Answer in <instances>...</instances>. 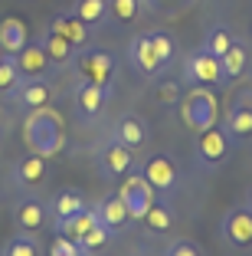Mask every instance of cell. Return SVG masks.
Returning a JSON list of instances; mask_svg holds the SVG:
<instances>
[{"label": "cell", "mask_w": 252, "mask_h": 256, "mask_svg": "<svg viewBox=\"0 0 252 256\" xmlns=\"http://www.w3.org/2000/svg\"><path fill=\"white\" fill-rule=\"evenodd\" d=\"M23 142L33 154H43V158H56L59 151H66V128H62L59 112L46 108H33L23 118Z\"/></svg>", "instance_id": "obj_1"}, {"label": "cell", "mask_w": 252, "mask_h": 256, "mask_svg": "<svg viewBox=\"0 0 252 256\" xmlns=\"http://www.w3.org/2000/svg\"><path fill=\"white\" fill-rule=\"evenodd\" d=\"M75 69H79L82 82H95L105 89H115V79H118V60L108 50H98V46H85V50H75Z\"/></svg>", "instance_id": "obj_2"}, {"label": "cell", "mask_w": 252, "mask_h": 256, "mask_svg": "<svg viewBox=\"0 0 252 256\" xmlns=\"http://www.w3.org/2000/svg\"><path fill=\"white\" fill-rule=\"evenodd\" d=\"M180 122H184V128H190L193 135L197 132H203V128L216 125V96L207 89V86H190V92L187 96H180Z\"/></svg>", "instance_id": "obj_3"}, {"label": "cell", "mask_w": 252, "mask_h": 256, "mask_svg": "<svg viewBox=\"0 0 252 256\" xmlns=\"http://www.w3.org/2000/svg\"><path fill=\"white\" fill-rule=\"evenodd\" d=\"M95 164H98V178L102 181H121V178H128L131 171H138V158H134V148H128V144L115 142V138H108V142L98 148L95 154Z\"/></svg>", "instance_id": "obj_4"}, {"label": "cell", "mask_w": 252, "mask_h": 256, "mask_svg": "<svg viewBox=\"0 0 252 256\" xmlns=\"http://www.w3.org/2000/svg\"><path fill=\"white\" fill-rule=\"evenodd\" d=\"M138 171L151 181V188L157 190L161 197H171L174 190L180 188V164L174 161V154H151L148 161H141Z\"/></svg>", "instance_id": "obj_5"}, {"label": "cell", "mask_w": 252, "mask_h": 256, "mask_svg": "<svg viewBox=\"0 0 252 256\" xmlns=\"http://www.w3.org/2000/svg\"><path fill=\"white\" fill-rule=\"evenodd\" d=\"M118 197L125 200L128 214H131L134 220H141L144 214H148V207L154 204L157 190L151 188V181L144 178L141 171H131L128 178H121V184H118Z\"/></svg>", "instance_id": "obj_6"}, {"label": "cell", "mask_w": 252, "mask_h": 256, "mask_svg": "<svg viewBox=\"0 0 252 256\" xmlns=\"http://www.w3.org/2000/svg\"><path fill=\"white\" fill-rule=\"evenodd\" d=\"M184 79L190 86H226V79H223V66H220V60L216 56H210L207 50H193L190 56H187V62H184Z\"/></svg>", "instance_id": "obj_7"}, {"label": "cell", "mask_w": 252, "mask_h": 256, "mask_svg": "<svg viewBox=\"0 0 252 256\" xmlns=\"http://www.w3.org/2000/svg\"><path fill=\"white\" fill-rule=\"evenodd\" d=\"M230 144H233V138L223 132V125H210V128H203V132H197L193 151H197V161H200V164L216 168L220 161H226Z\"/></svg>", "instance_id": "obj_8"}, {"label": "cell", "mask_w": 252, "mask_h": 256, "mask_svg": "<svg viewBox=\"0 0 252 256\" xmlns=\"http://www.w3.org/2000/svg\"><path fill=\"white\" fill-rule=\"evenodd\" d=\"M111 98V89H105V86H95V82H82L72 89V106H75V115H79L82 122H95L98 115L105 112V106H108Z\"/></svg>", "instance_id": "obj_9"}, {"label": "cell", "mask_w": 252, "mask_h": 256, "mask_svg": "<svg viewBox=\"0 0 252 256\" xmlns=\"http://www.w3.org/2000/svg\"><path fill=\"white\" fill-rule=\"evenodd\" d=\"M13 62H16V69H20L23 79H49V76L56 72V66L49 62V56H46V50H43L39 40H30V43L13 56Z\"/></svg>", "instance_id": "obj_10"}, {"label": "cell", "mask_w": 252, "mask_h": 256, "mask_svg": "<svg viewBox=\"0 0 252 256\" xmlns=\"http://www.w3.org/2000/svg\"><path fill=\"white\" fill-rule=\"evenodd\" d=\"M223 132L230 138H252V89L239 92L236 98H233L230 112H226V118H223Z\"/></svg>", "instance_id": "obj_11"}, {"label": "cell", "mask_w": 252, "mask_h": 256, "mask_svg": "<svg viewBox=\"0 0 252 256\" xmlns=\"http://www.w3.org/2000/svg\"><path fill=\"white\" fill-rule=\"evenodd\" d=\"M223 240L236 250H249L252 246V207H233L223 217Z\"/></svg>", "instance_id": "obj_12"}, {"label": "cell", "mask_w": 252, "mask_h": 256, "mask_svg": "<svg viewBox=\"0 0 252 256\" xmlns=\"http://www.w3.org/2000/svg\"><path fill=\"white\" fill-rule=\"evenodd\" d=\"M46 178H49V158H43V154L30 151L26 158H20L13 164V181L23 190H39L46 184Z\"/></svg>", "instance_id": "obj_13"}, {"label": "cell", "mask_w": 252, "mask_h": 256, "mask_svg": "<svg viewBox=\"0 0 252 256\" xmlns=\"http://www.w3.org/2000/svg\"><path fill=\"white\" fill-rule=\"evenodd\" d=\"M128 60H131V66L141 76H148V79H154V76L164 72L161 60H157V50H154V43H151V33H138V36L128 43Z\"/></svg>", "instance_id": "obj_14"}, {"label": "cell", "mask_w": 252, "mask_h": 256, "mask_svg": "<svg viewBox=\"0 0 252 256\" xmlns=\"http://www.w3.org/2000/svg\"><path fill=\"white\" fill-rule=\"evenodd\" d=\"M13 224L20 234H39L43 226H49V207L36 197H23L13 207Z\"/></svg>", "instance_id": "obj_15"}, {"label": "cell", "mask_w": 252, "mask_h": 256, "mask_svg": "<svg viewBox=\"0 0 252 256\" xmlns=\"http://www.w3.org/2000/svg\"><path fill=\"white\" fill-rule=\"evenodd\" d=\"M52 82L49 79H23V86L10 96V102L20 108H26V112H33V108H46L52 106Z\"/></svg>", "instance_id": "obj_16"}, {"label": "cell", "mask_w": 252, "mask_h": 256, "mask_svg": "<svg viewBox=\"0 0 252 256\" xmlns=\"http://www.w3.org/2000/svg\"><path fill=\"white\" fill-rule=\"evenodd\" d=\"M95 210H98V220H102V224L108 226L111 234H125L128 226L134 224V217L128 214L125 200H121L118 194H108V197H102V200L95 204Z\"/></svg>", "instance_id": "obj_17"}, {"label": "cell", "mask_w": 252, "mask_h": 256, "mask_svg": "<svg viewBox=\"0 0 252 256\" xmlns=\"http://www.w3.org/2000/svg\"><path fill=\"white\" fill-rule=\"evenodd\" d=\"M36 40L43 43V50H46V56H49V62L56 66V72H62V69H69L75 62V46L69 43V40H62L56 30H49V26H46Z\"/></svg>", "instance_id": "obj_18"}, {"label": "cell", "mask_w": 252, "mask_h": 256, "mask_svg": "<svg viewBox=\"0 0 252 256\" xmlns=\"http://www.w3.org/2000/svg\"><path fill=\"white\" fill-rule=\"evenodd\" d=\"M49 30H56L62 40H69L75 50H85V46H89V36H92V30L72 14V10H66V14H56V16H52V20H49Z\"/></svg>", "instance_id": "obj_19"}, {"label": "cell", "mask_w": 252, "mask_h": 256, "mask_svg": "<svg viewBox=\"0 0 252 256\" xmlns=\"http://www.w3.org/2000/svg\"><path fill=\"white\" fill-rule=\"evenodd\" d=\"M141 224H144V230H148V234H167V230L177 224V214H174L171 197H161V194H157L154 204L148 207V214L141 217Z\"/></svg>", "instance_id": "obj_20"}, {"label": "cell", "mask_w": 252, "mask_h": 256, "mask_svg": "<svg viewBox=\"0 0 252 256\" xmlns=\"http://www.w3.org/2000/svg\"><path fill=\"white\" fill-rule=\"evenodd\" d=\"M148 122L138 118V115H121L118 122H115V128H111V138L121 144H128V148H141L144 142H148Z\"/></svg>", "instance_id": "obj_21"}, {"label": "cell", "mask_w": 252, "mask_h": 256, "mask_svg": "<svg viewBox=\"0 0 252 256\" xmlns=\"http://www.w3.org/2000/svg\"><path fill=\"white\" fill-rule=\"evenodd\" d=\"M26 43H30V26H26L20 16H7V20H0V50H3V53L16 56Z\"/></svg>", "instance_id": "obj_22"}, {"label": "cell", "mask_w": 252, "mask_h": 256, "mask_svg": "<svg viewBox=\"0 0 252 256\" xmlns=\"http://www.w3.org/2000/svg\"><path fill=\"white\" fill-rule=\"evenodd\" d=\"M220 66H223V79H226V82L239 79V76L246 72V66H249V46L236 40V43L220 56Z\"/></svg>", "instance_id": "obj_23"}, {"label": "cell", "mask_w": 252, "mask_h": 256, "mask_svg": "<svg viewBox=\"0 0 252 256\" xmlns=\"http://www.w3.org/2000/svg\"><path fill=\"white\" fill-rule=\"evenodd\" d=\"M72 14L79 16L89 30H95V26H105L108 23V0H75V7Z\"/></svg>", "instance_id": "obj_24"}, {"label": "cell", "mask_w": 252, "mask_h": 256, "mask_svg": "<svg viewBox=\"0 0 252 256\" xmlns=\"http://www.w3.org/2000/svg\"><path fill=\"white\" fill-rule=\"evenodd\" d=\"M46 207H49V220H56V217H75L79 210H85V197H82L79 190H59V194L52 197Z\"/></svg>", "instance_id": "obj_25"}, {"label": "cell", "mask_w": 252, "mask_h": 256, "mask_svg": "<svg viewBox=\"0 0 252 256\" xmlns=\"http://www.w3.org/2000/svg\"><path fill=\"white\" fill-rule=\"evenodd\" d=\"M233 43H236L233 30L226 26V23H216V26H210V30H207V36H203V46H200V50H207L210 56H216V60H220V56L226 53Z\"/></svg>", "instance_id": "obj_26"}, {"label": "cell", "mask_w": 252, "mask_h": 256, "mask_svg": "<svg viewBox=\"0 0 252 256\" xmlns=\"http://www.w3.org/2000/svg\"><path fill=\"white\" fill-rule=\"evenodd\" d=\"M111 236H115V234H111L105 224H95L89 234L79 240V250H82V253H89V256H98V253H102V250L111 243Z\"/></svg>", "instance_id": "obj_27"}, {"label": "cell", "mask_w": 252, "mask_h": 256, "mask_svg": "<svg viewBox=\"0 0 252 256\" xmlns=\"http://www.w3.org/2000/svg\"><path fill=\"white\" fill-rule=\"evenodd\" d=\"M20 86H23V76H20V69H16L13 56H7V60L0 62V98H10Z\"/></svg>", "instance_id": "obj_28"}, {"label": "cell", "mask_w": 252, "mask_h": 256, "mask_svg": "<svg viewBox=\"0 0 252 256\" xmlns=\"http://www.w3.org/2000/svg\"><path fill=\"white\" fill-rule=\"evenodd\" d=\"M3 256H39V240L36 234H16L7 240Z\"/></svg>", "instance_id": "obj_29"}, {"label": "cell", "mask_w": 252, "mask_h": 256, "mask_svg": "<svg viewBox=\"0 0 252 256\" xmlns=\"http://www.w3.org/2000/svg\"><path fill=\"white\" fill-rule=\"evenodd\" d=\"M151 43H154V50H157V60H161V66L167 69L174 62V56H177V43H174V36L167 30H154L151 33Z\"/></svg>", "instance_id": "obj_30"}, {"label": "cell", "mask_w": 252, "mask_h": 256, "mask_svg": "<svg viewBox=\"0 0 252 256\" xmlns=\"http://www.w3.org/2000/svg\"><path fill=\"white\" fill-rule=\"evenodd\" d=\"M108 14L118 23H134L141 14V4L138 0H108Z\"/></svg>", "instance_id": "obj_31"}, {"label": "cell", "mask_w": 252, "mask_h": 256, "mask_svg": "<svg viewBox=\"0 0 252 256\" xmlns=\"http://www.w3.org/2000/svg\"><path fill=\"white\" fill-rule=\"evenodd\" d=\"M154 102L157 106H174V102H180V86L174 82V79H164V82H157L154 86Z\"/></svg>", "instance_id": "obj_32"}, {"label": "cell", "mask_w": 252, "mask_h": 256, "mask_svg": "<svg viewBox=\"0 0 252 256\" xmlns=\"http://www.w3.org/2000/svg\"><path fill=\"white\" fill-rule=\"evenodd\" d=\"M49 256H82V250H79V243L66 240V236H56L49 243Z\"/></svg>", "instance_id": "obj_33"}, {"label": "cell", "mask_w": 252, "mask_h": 256, "mask_svg": "<svg viewBox=\"0 0 252 256\" xmlns=\"http://www.w3.org/2000/svg\"><path fill=\"white\" fill-rule=\"evenodd\" d=\"M164 256H203V253H200V246L190 243V240H174Z\"/></svg>", "instance_id": "obj_34"}, {"label": "cell", "mask_w": 252, "mask_h": 256, "mask_svg": "<svg viewBox=\"0 0 252 256\" xmlns=\"http://www.w3.org/2000/svg\"><path fill=\"white\" fill-rule=\"evenodd\" d=\"M138 4H141V10H154L157 7V0H138Z\"/></svg>", "instance_id": "obj_35"}, {"label": "cell", "mask_w": 252, "mask_h": 256, "mask_svg": "<svg viewBox=\"0 0 252 256\" xmlns=\"http://www.w3.org/2000/svg\"><path fill=\"white\" fill-rule=\"evenodd\" d=\"M249 207H252V184H249Z\"/></svg>", "instance_id": "obj_36"}, {"label": "cell", "mask_w": 252, "mask_h": 256, "mask_svg": "<svg viewBox=\"0 0 252 256\" xmlns=\"http://www.w3.org/2000/svg\"><path fill=\"white\" fill-rule=\"evenodd\" d=\"M3 60H7V53H3V50H0V62H3Z\"/></svg>", "instance_id": "obj_37"}, {"label": "cell", "mask_w": 252, "mask_h": 256, "mask_svg": "<svg viewBox=\"0 0 252 256\" xmlns=\"http://www.w3.org/2000/svg\"><path fill=\"white\" fill-rule=\"evenodd\" d=\"M0 132H3V112H0Z\"/></svg>", "instance_id": "obj_38"}, {"label": "cell", "mask_w": 252, "mask_h": 256, "mask_svg": "<svg viewBox=\"0 0 252 256\" xmlns=\"http://www.w3.org/2000/svg\"><path fill=\"white\" fill-rule=\"evenodd\" d=\"M82 256H89V253H82Z\"/></svg>", "instance_id": "obj_39"}]
</instances>
